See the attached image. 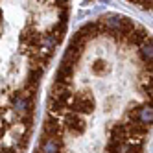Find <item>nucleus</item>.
<instances>
[{
	"label": "nucleus",
	"instance_id": "obj_2",
	"mask_svg": "<svg viewBox=\"0 0 153 153\" xmlns=\"http://www.w3.org/2000/svg\"><path fill=\"white\" fill-rule=\"evenodd\" d=\"M68 0H0V153H24L41 79L63 41Z\"/></svg>",
	"mask_w": 153,
	"mask_h": 153
},
{
	"label": "nucleus",
	"instance_id": "obj_1",
	"mask_svg": "<svg viewBox=\"0 0 153 153\" xmlns=\"http://www.w3.org/2000/svg\"><path fill=\"white\" fill-rule=\"evenodd\" d=\"M33 153H151V37L109 13L70 41Z\"/></svg>",
	"mask_w": 153,
	"mask_h": 153
}]
</instances>
